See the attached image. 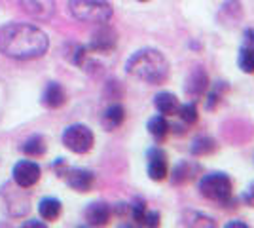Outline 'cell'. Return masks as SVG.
Wrapping results in <instances>:
<instances>
[{"mask_svg":"<svg viewBox=\"0 0 254 228\" xmlns=\"http://www.w3.org/2000/svg\"><path fill=\"white\" fill-rule=\"evenodd\" d=\"M50 48V38L40 27L31 23H8L0 29V54L17 59L31 61L42 57Z\"/></svg>","mask_w":254,"mask_h":228,"instance_id":"1","label":"cell"},{"mask_svg":"<svg viewBox=\"0 0 254 228\" xmlns=\"http://www.w3.org/2000/svg\"><path fill=\"white\" fill-rule=\"evenodd\" d=\"M127 75L148 84H163L169 76V63L165 55L154 48H142L127 59Z\"/></svg>","mask_w":254,"mask_h":228,"instance_id":"2","label":"cell"},{"mask_svg":"<svg viewBox=\"0 0 254 228\" xmlns=\"http://www.w3.org/2000/svg\"><path fill=\"white\" fill-rule=\"evenodd\" d=\"M197 190L203 198L228 206L233 198V183L230 179V175L216 171V173L203 175L197 183Z\"/></svg>","mask_w":254,"mask_h":228,"instance_id":"3","label":"cell"},{"mask_svg":"<svg viewBox=\"0 0 254 228\" xmlns=\"http://www.w3.org/2000/svg\"><path fill=\"white\" fill-rule=\"evenodd\" d=\"M70 15L84 23H108L112 17V4L108 0H70Z\"/></svg>","mask_w":254,"mask_h":228,"instance_id":"4","label":"cell"},{"mask_svg":"<svg viewBox=\"0 0 254 228\" xmlns=\"http://www.w3.org/2000/svg\"><path fill=\"white\" fill-rule=\"evenodd\" d=\"M63 145L74 154H87L93 149L95 135L84 124H72L63 131Z\"/></svg>","mask_w":254,"mask_h":228,"instance_id":"5","label":"cell"},{"mask_svg":"<svg viewBox=\"0 0 254 228\" xmlns=\"http://www.w3.org/2000/svg\"><path fill=\"white\" fill-rule=\"evenodd\" d=\"M59 177H63L66 185L70 186L76 192H89L95 183V175L89 169H82V167H66L63 163V169L59 171Z\"/></svg>","mask_w":254,"mask_h":228,"instance_id":"6","label":"cell"},{"mask_svg":"<svg viewBox=\"0 0 254 228\" xmlns=\"http://www.w3.org/2000/svg\"><path fill=\"white\" fill-rule=\"evenodd\" d=\"M11 175H13V181L19 188H31V186L38 183L42 169H40L38 163L32 162V160H21V162H17L13 165Z\"/></svg>","mask_w":254,"mask_h":228,"instance_id":"7","label":"cell"},{"mask_svg":"<svg viewBox=\"0 0 254 228\" xmlns=\"http://www.w3.org/2000/svg\"><path fill=\"white\" fill-rule=\"evenodd\" d=\"M184 93L191 99V101H199V99L207 93L209 89V75L203 67H193L190 71V75L186 76L184 82Z\"/></svg>","mask_w":254,"mask_h":228,"instance_id":"8","label":"cell"},{"mask_svg":"<svg viewBox=\"0 0 254 228\" xmlns=\"http://www.w3.org/2000/svg\"><path fill=\"white\" fill-rule=\"evenodd\" d=\"M116 44H118L116 31H114L110 25L101 23V27L91 34L89 50H91V52H99V54H106V52H112V50L116 48Z\"/></svg>","mask_w":254,"mask_h":228,"instance_id":"9","label":"cell"},{"mask_svg":"<svg viewBox=\"0 0 254 228\" xmlns=\"http://www.w3.org/2000/svg\"><path fill=\"white\" fill-rule=\"evenodd\" d=\"M169 175V162H167V154L163 149L154 147L148 151V177L152 181H163Z\"/></svg>","mask_w":254,"mask_h":228,"instance_id":"10","label":"cell"},{"mask_svg":"<svg viewBox=\"0 0 254 228\" xmlns=\"http://www.w3.org/2000/svg\"><path fill=\"white\" fill-rule=\"evenodd\" d=\"M19 2H21L23 10L40 21H48L53 17V11H55L53 0H19Z\"/></svg>","mask_w":254,"mask_h":228,"instance_id":"11","label":"cell"},{"mask_svg":"<svg viewBox=\"0 0 254 228\" xmlns=\"http://www.w3.org/2000/svg\"><path fill=\"white\" fill-rule=\"evenodd\" d=\"M243 19V6L239 0H226L218 10V21L224 27H235Z\"/></svg>","mask_w":254,"mask_h":228,"instance_id":"12","label":"cell"},{"mask_svg":"<svg viewBox=\"0 0 254 228\" xmlns=\"http://www.w3.org/2000/svg\"><path fill=\"white\" fill-rule=\"evenodd\" d=\"M110 215H112V209L105 202H93L84 211V219L91 227H105L110 221Z\"/></svg>","mask_w":254,"mask_h":228,"instance_id":"13","label":"cell"},{"mask_svg":"<svg viewBox=\"0 0 254 228\" xmlns=\"http://www.w3.org/2000/svg\"><path fill=\"white\" fill-rule=\"evenodd\" d=\"M66 103V93L61 84L50 82L42 93V105L48 109H59Z\"/></svg>","mask_w":254,"mask_h":228,"instance_id":"14","label":"cell"},{"mask_svg":"<svg viewBox=\"0 0 254 228\" xmlns=\"http://www.w3.org/2000/svg\"><path fill=\"white\" fill-rule=\"evenodd\" d=\"M197 171H199V165L197 163L182 160V162H179L173 167V171H171V183L173 185H184V183L191 181L193 175H197Z\"/></svg>","mask_w":254,"mask_h":228,"instance_id":"15","label":"cell"},{"mask_svg":"<svg viewBox=\"0 0 254 228\" xmlns=\"http://www.w3.org/2000/svg\"><path fill=\"white\" fill-rule=\"evenodd\" d=\"M154 107L158 109L159 114H163V116H173V114H177L180 103H179V99H177V95H173L169 91H161V93H158V95L154 97Z\"/></svg>","mask_w":254,"mask_h":228,"instance_id":"16","label":"cell"},{"mask_svg":"<svg viewBox=\"0 0 254 228\" xmlns=\"http://www.w3.org/2000/svg\"><path fill=\"white\" fill-rule=\"evenodd\" d=\"M124 120H126V109L120 105V103H114V105H110L108 109L105 110V114H103V126H105V130L112 131L120 128L122 124H124Z\"/></svg>","mask_w":254,"mask_h":228,"instance_id":"17","label":"cell"},{"mask_svg":"<svg viewBox=\"0 0 254 228\" xmlns=\"http://www.w3.org/2000/svg\"><path fill=\"white\" fill-rule=\"evenodd\" d=\"M169 131H171V126L163 114H156L154 118L148 120V133L158 143L163 141V139L169 135Z\"/></svg>","mask_w":254,"mask_h":228,"instance_id":"18","label":"cell"},{"mask_svg":"<svg viewBox=\"0 0 254 228\" xmlns=\"http://www.w3.org/2000/svg\"><path fill=\"white\" fill-rule=\"evenodd\" d=\"M63 211V206L57 198H44L38 206V213L44 221H57Z\"/></svg>","mask_w":254,"mask_h":228,"instance_id":"19","label":"cell"},{"mask_svg":"<svg viewBox=\"0 0 254 228\" xmlns=\"http://www.w3.org/2000/svg\"><path fill=\"white\" fill-rule=\"evenodd\" d=\"M21 151L27 154V156H31V158H40L46 154L48 151V147H46V139H44L42 135H32L29 137L27 141L23 143Z\"/></svg>","mask_w":254,"mask_h":228,"instance_id":"20","label":"cell"},{"mask_svg":"<svg viewBox=\"0 0 254 228\" xmlns=\"http://www.w3.org/2000/svg\"><path fill=\"white\" fill-rule=\"evenodd\" d=\"M190 151L193 156H207V154H212L216 151V141L209 135H201V137H197L195 141L191 143Z\"/></svg>","mask_w":254,"mask_h":228,"instance_id":"21","label":"cell"},{"mask_svg":"<svg viewBox=\"0 0 254 228\" xmlns=\"http://www.w3.org/2000/svg\"><path fill=\"white\" fill-rule=\"evenodd\" d=\"M177 114H179L180 120H182L186 126H191V124H195V122L199 120V110H197L195 101H188V103L180 105L179 110H177Z\"/></svg>","mask_w":254,"mask_h":228,"instance_id":"22","label":"cell"},{"mask_svg":"<svg viewBox=\"0 0 254 228\" xmlns=\"http://www.w3.org/2000/svg\"><path fill=\"white\" fill-rule=\"evenodd\" d=\"M239 69L247 73V75H253L254 73V46H243L241 52H239Z\"/></svg>","mask_w":254,"mask_h":228,"instance_id":"23","label":"cell"},{"mask_svg":"<svg viewBox=\"0 0 254 228\" xmlns=\"http://www.w3.org/2000/svg\"><path fill=\"white\" fill-rule=\"evenodd\" d=\"M184 225H188V227H216V223L211 217L201 215V213H188Z\"/></svg>","mask_w":254,"mask_h":228,"instance_id":"24","label":"cell"},{"mask_svg":"<svg viewBox=\"0 0 254 228\" xmlns=\"http://www.w3.org/2000/svg\"><path fill=\"white\" fill-rule=\"evenodd\" d=\"M224 89H226L224 82H218V86L212 87V91L209 93V99H207V109H214V107H216V103H220Z\"/></svg>","mask_w":254,"mask_h":228,"instance_id":"25","label":"cell"},{"mask_svg":"<svg viewBox=\"0 0 254 228\" xmlns=\"http://www.w3.org/2000/svg\"><path fill=\"white\" fill-rule=\"evenodd\" d=\"M140 225H144V227H158L159 225V213H156V211H144Z\"/></svg>","mask_w":254,"mask_h":228,"instance_id":"26","label":"cell"},{"mask_svg":"<svg viewBox=\"0 0 254 228\" xmlns=\"http://www.w3.org/2000/svg\"><path fill=\"white\" fill-rule=\"evenodd\" d=\"M245 46H254V29L245 31Z\"/></svg>","mask_w":254,"mask_h":228,"instance_id":"27","label":"cell"},{"mask_svg":"<svg viewBox=\"0 0 254 228\" xmlns=\"http://www.w3.org/2000/svg\"><path fill=\"white\" fill-rule=\"evenodd\" d=\"M245 200H247L249 204H254V183L251 185V188H249V192L245 194Z\"/></svg>","mask_w":254,"mask_h":228,"instance_id":"28","label":"cell"},{"mask_svg":"<svg viewBox=\"0 0 254 228\" xmlns=\"http://www.w3.org/2000/svg\"><path fill=\"white\" fill-rule=\"evenodd\" d=\"M23 227H46V223H38V221H34V219H31V221H27Z\"/></svg>","mask_w":254,"mask_h":228,"instance_id":"29","label":"cell"},{"mask_svg":"<svg viewBox=\"0 0 254 228\" xmlns=\"http://www.w3.org/2000/svg\"><path fill=\"white\" fill-rule=\"evenodd\" d=\"M228 228H233V227H241V228H247L249 225H245V223H239V221H232V223H228L226 225Z\"/></svg>","mask_w":254,"mask_h":228,"instance_id":"30","label":"cell"},{"mask_svg":"<svg viewBox=\"0 0 254 228\" xmlns=\"http://www.w3.org/2000/svg\"><path fill=\"white\" fill-rule=\"evenodd\" d=\"M138 2H148V0H138Z\"/></svg>","mask_w":254,"mask_h":228,"instance_id":"31","label":"cell"}]
</instances>
